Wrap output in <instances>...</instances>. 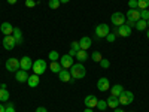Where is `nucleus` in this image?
Wrapping results in <instances>:
<instances>
[{
	"label": "nucleus",
	"mask_w": 149,
	"mask_h": 112,
	"mask_svg": "<svg viewBox=\"0 0 149 112\" xmlns=\"http://www.w3.org/2000/svg\"><path fill=\"white\" fill-rule=\"evenodd\" d=\"M69 72H70V75H72V78H74V79H82V78H85V75H86V69L84 67L82 63L73 64Z\"/></svg>",
	"instance_id": "f257e3e1"
},
{
	"label": "nucleus",
	"mask_w": 149,
	"mask_h": 112,
	"mask_svg": "<svg viewBox=\"0 0 149 112\" xmlns=\"http://www.w3.org/2000/svg\"><path fill=\"white\" fill-rule=\"evenodd\" d=\"M46 69H48V64H46V61L45 60H36V61H33V67H31V70L34 72V75H43L45 72H46Z\"/></svg>",
	"instance_id": "f03ea898"
},
{
	"label": "nucleus",
	"mask_w": 149,
	"mask_h": 112,
	"mask_svg": "<svg viewBox=\"0 0 149 112\" xmlns=\"http://www.w3.org/2000/svg\"><path fill=\"white\" fill-rule=\"evenodd\" d=\"M110 21H112V24H113L115 27H119V26H122V24H125L127 17L124 15L122 12H113L112 17H110Z\"/></svg>",
	"instance_id": "7ed1b4c3"
},
{
	"label": "nucleus",
	"mask_w": 149,
	"mask_h": 112,
	"mask_svg": "<svg viewBox=\"0 0 149 112\" xmlns=\"http://www.w3.org/2000/svg\"><path fill=\"white\" fill-rule=\"evenodd\" d=\"M118 99H119V105H122V106L131 105V103L134 102V94H133L131 91H125V90H124L122 94H121Z\"/></svg>",
	"instance_id": "20e7f679"
},
{
	"label": "nucleus",
	"mask_w": 149,
	"mask_h": 112,
	"mask_svg": "<svg viewBox=\"0 0 149 112\" xmlns=\"http://www.w3.org/2000/svg\"><path fill=\"white\" fill-rule=\"evenodd\" d=\"M5 66H6V69H8L9 72H17V70L21 69V67H19V60H17V58H14V57L8 58Z\"/></svg>",
	"instance_id": "39448f33"
},
{
	"label": "nucleus",
	"mask_w": 149,
	"mask_h": 112,
	"mask_svg": "<svg viewBox=\"0 0 149 112\" xmlns=\"http://www.w3.org/2000/svg\"><path fill=\"white\" fill-rule=\"evenodd\" d=\"M113 32L118 33V36H121V37H128L131 34V27L127 26V24H122V26H119V27H115Z\"/></svg>",
	"instance_id": "423d86ee"
},
{
	"label": "nucleus",
	"mask_w": 149,
	"mask_h": 112,
	"mask_svg": "<svg viewBox=\"0 0 149 112\" xmlns=\"http://www.w3.org/2000/svg\"><path fill=\"white\" fill-rule=\"evenodd\" d=\"M109 26L107 24H98V26L95 27V36L98 37V39H102V37H106L109 34Z\"/></svg>",
	"instance_id": "0eeeda50"
},
{
	"label": "nucleus",
	"mask_w": 149,
	"mask_h": 112,
	"mask_svg": "<svg viewBox=\"0 0 149 112\" xmlns=\"http://www.w3.org/2000/svg\"><path fill=\"white\" fill-rule=\"evenodd\" d=\"M17 46V41H15V37L14 36H5L3 37V48L8 49V51H10V49H14Z\"/></svg>",
	"instance_id": "6e6552de"
},
{
	"label": "nucleus",
	"mask_w": 149,
	"mask_h": 112,
	"mask_svg": "<svg viewBox=\"0 0 149 112\" xmlns=\"http://www.w3.org/2000/svg\"><path fill=\"white\" fill-rule=\"evenodd\" d=\"M60 64L63 66V69H70L74 63H73V57L66 54V55H61L60 57Z\"/></svg>",
	"instance_id": "1a4fd4ad"
},
{
	"label": "nucleus",
	"mask_w": 149,
	"mask_h": 112,
	"mask_svg": "<svg viewBox=\"0 0 149 112\" xmlns=\"http://www.w3.org/2000/svg\"><path fill=\"white\" fill-rule=\"evenodd\" d=\"M19 67L22 69V70H30L31 67H33V61H31V58L29 57V55H24L21 60H19Z\"/></svg>",
	"instance_id": "9d476101"
},
{
	"label": "nucleus",
	"mask_w": 149,
	"mask_h": 112,
	"mask_svg": "<svg viewBox=\"0 0 149 112\" xmlns=\"http://www.w3.org/2000/svg\"><path fill=\"white\" fill-rule=\"evenodd\" d=\"M125 17H127V20H130L133 22H137L140 20V9H128Z\"/></svg>",
	"instance_id": "9b49d317"
},
{
	"label": "nucleus",
	"mask_w": 149,
	"mask_h": 112,
	"mask_svg": "<svg viewBox=\"0 0 149 112\" xmlns=\"http://www.w3.org/2000/svg\"><path fill=\"white\" fill-rule=\"evenodd\" d=\"M97 88L100 90V91H107L109 88H110V82H109V79L107 78H100L97 81Z\"/></svg>",
	"instance_id": "f8f14e48"
},
{
	"label": "nucleus",
	"mask_w": 149,
	"mask_h": 112,
	"mask_svg": "<svg viewBox=\"0 0 149 112\" xmlns=\"http://www.w3.org/2000/svg\"><path fill=\"white\" fill-rule=\"evenodd\" d=\"M0 30H2V33L5 36H10L12 33H14V26H12L10 22L5 21V22H2V26H0Z\"/></svg>",
	"instance_id": "ddd939ff"
},
{
	"label": "nucleus",
	"mask_w": 149,
	"mask_h": 112,
	"mask_svg": "<svg viewBox=\"0 0 149 112\" xmlns=\"http://www.w3.org/2000/svg\"><path fill=\"white\" fill-rule=\"evenodd\" d=\"M97 103H98V100H97V97L94 96V94H90V96H86L85 97V105H86V108H97Z\"/></svg>",
	"instance_id": "4468645a"
},
{
	"label": "nucleus",
	"mask_w": 149,
	"mask_h": 112,
	"mask_svg": "<svg viewBox=\"0 0 149 112\" xmlns=\"http://www.w3.org/2000/svg\"><path fill=\"white\" fill-rule=\"evenodd\" d=\"M15 78H17L18 82H27V79H29V73H27V70L19 69V70L15 72Z\"/></svg>",
	"instance_id": "2eb2a0df"
},
{
	"label": "nucleus",
	"mask_w": 149,
	"mask_h": 112,
	"mask_svg": "<svg viewBox=\"0 0 149 112\" xmlns=\"http://www.w3.org/2000/svg\"><path fill=\"white\" fill-rule=\"evenodd\" d=\"M58 78L63 82H72V75L67 69H61V72L58 73Z\"/></svg>",
	"instance_id": "dca6fc26"
},
{
	"label": "nucleus",
	"mask_w": 149,
	"mask_h": 112,
	"mask_svg": "<svg viewBox=\"0 0 149 112\" xmlns=\"http://www.w3.org/2000/svg\"><path fill=\"white\" fill-rule=\"evenodd\" d=\"M91 37H88V36H84L82 39L79 41V46H81V49H84V51H86L90 46H91Z\"/></svg>",
	"instance_id": "f3484780"
},
{
	"label": "nucleus",
	"mask_w": 149,
	"mask_h": 112,
	"mask_svg": "<svg viewBox=\"0 0 149 112\" xmlns=\"http://www.w3.org/2000/svg\"><path fill=\"white\" fill-rule=\"evenodd\" d=\"M39 75H31V76H29V79H27V85L29 87H31V88H36L37 85H39Z\"/></svg>",
	"instance_id": "a211bd4d"
},
{
	"label": "nucleus",
	"mask_w": 149,
	"mask_h": 112,
	"mask_svg": "<svg viewBox=\"0 0 149 112\" xmlns=\"http://www.w3.org/2000/svg\"><path fill=\"white\" fill-rule=\"evenodd\" d=\"M106 102H107V108H110V109H116L118 105H119V99L115 97V96H110Z\"/></svg>",
	"instance_id": "6ab92c4d"
},
{
	"label": "nucleus",
	"mask_w": 149,
	"mask_h": 112,
	"mask_svg": "<svg viewBox=\"0 0 149 112\" xmlns=\"http://www.w3.org/2000/svg\"><path fill=\"white\" fill-rule=\"evenodd\" d=\"M122 91H124V88H122V85H119V84H115L113 87H112V90H110L112 96H115V97H119L122 94Z\"/></svg>",
	"instance_id": "aec40b11"
},
{
	"label": "nucleus",
	"mask_w": 149,
	"mask_h": 112,
	"mask_svg": "<svg viewBox=\"0 0 149 112\" xmlns=\"http://www.w3.org/2000/svg\"><path fill=\"white\" fill-rule=\"evenodd\" d=\"M12 36L15 37L17 45H21V43H22V33H21V30H19L18 27H15V29H14V33H12Z\"/></svg>",
	"instance_id": "412c9836"
},
{
	"label": "nucleus",
	"mask_w": 149,
	"mask_h": 112,
	"mask_svg": "<svg viewBox=\"0 0 149 112\" xmlns=\"http://www.w3.org/2000/svg\"><path fill=\"white\" fill-rule=\"evenodd\" d=\"M134 27H136V30H139V32H143V30H146V27H148V21L139 20L137 22L134 24Z\"/></svg>",
	"instance_id": "4be33fe9"
},
{
	"label": "nucleus",
	"mask_w": 149,
	"mask_h": 112,
	"mask_svg": "<svg viewBox=\"0 0 149 112\" xmlns=\"http://www.w3.org/2000/svg\"><path fill=\"white\" fill-rule=\"evenodd\" d=\"M76 57L78 60H79V63H82V61H85L86 58H88V54H86V51H84V49H79V51L76 52Z\"/></svg>",
	"instance_id": "5701e85b"
},
{
	"label": "nucleus",
	"mask_w": 149,
	"mask_h": 112,
	"mask_svg": "<svg viewBox=\"0 0 149 112\" xmlns=\"http://www.w3.org/2000/svg\"><path fill=\"white\" fill-rule=\"evenodd\" d=\"M61 69H63V66H61L58 61H51V70H52L54 73H60Z\"/></svg>",
	"instance_id": "b1692460"
},
{
	"label": "nucleus",
	"mask_w": 149,
	"mask_h": 112,
	"mask_svg": "<svg viewBox=\"0 0 149 112\" xmlns=\"http://www.w3.org/2000/svg\"><path fill=\"white\" fill-rule=\"evenodd\" d=\"M9 100V93L6 88H0V102H8Z\"/></svg>",
	"instance_id": "393cba45"
},
{
	"label": "nucleus",
	"mask_w": 149,
	"mask_h": 112,
	"mask_svg": "<svg viewBox=\"0 0 149 112\" xmlns=\"http://www.w3.org/2000/svg\"><path fill=\"white\" fill-rule=\"evenodd\" d=\"M149 0H137V8L139 9H148Z\"/></svg>",
	"instance_id": "a878e982"
},
{
	"label": "nucleus",
	"mask_w": 149,
	"mask_h": 112,
	"mask_svg": "<svg viewBox=\"0 0 149 112\" xmlns=\"http://www.w3.org/2000/svg\"><path fill=\"white\" fill-rule=\"evenodd\" d=\"M140 20L143 21L149 20V9H140Z\"/></svg>",
	"instance_id": "bb28decb"
},
{
	"label": "nucleus",
	"mask_w": 149,
	"mask_h": 112,
	"mask_svg": "<svg viewBox=\"0 0 149 112\" xmlns=\"http://www.w3.org/2000/svg\"><path fill=\"white\" fill-rule=\"evenodd\" d=\"M48 5H49V8H51V9H58L61 3H60V0H49Z\"/></svg>",
	"instance_id": "cd10ccee"
},
{
	"label": "nucleus",
	"mask_w": 149,
	"mask_h": 112,
	"mask_svg": "<svg viewBox=\"0 0 149 112\" xmlns=\"http://www.w3.org/2000/svg\"><path fill=\"white\" fill-rule=\"evenodd\" d=\"M48 57H49V60H51V61H57V60H58V58H60L61 55H60V54H58L57 51H51V52H49V55H48Z\"/></svg>",
	"instance_id": "c85d7f7f"
},
{
	"label": "nucleus",
	"mask_w": 149,
	"mask_h": 112,
	"mask_svg": "<svg viewBox=\"0 0 149 112\" xmlns=\"http://www.w3.org/2000/svg\"><path fill=\"white\" fill-rule=\"evenodd\" d=\"M97 108L100 109V111H106V109H107V102H106V100H98Z\"/></svg>",
	"instance_id": "c756f323"
},
{
	"label": "nucleus",
	"mask_w": 149,
	"mask_h": 112,
	"mask_svg": "<svg viewBox=\"0 0 149 112\" xmlns=\"http://www.w3.org/2000/svg\"><path fill=\"white\" fill-rule=\"evenodd\" d=\"M91 58H93V60L95 61V63H100V61H102V58H103V57H102V54L98 52V51H95V52H94V54L91 55Z\"/></svg>",
	"instance_id": "7c9ffc66"
},
{
	"label": "nucleus",
	"mask_w": 149,
	"mask_h": 112,
	"mask_svg": "<svg viewBox=\"0 0 149 112\" xmlns=\"http://www.w3.org/2000/svg\"><path fill=\"white\" fill-rule=\"evenodd\" d=\"M5 112H15V106H14V103H8V105L5 106Z\"/></svg>",
	"instance_id": "2f4dec72"
},
{
	"label": "nucleus",
	"mask_w": 149,
	"mask_h": 112,
	"mask_svg": "<svg viewBox=\"0 0 149 112\" xmlns=\"http://www.w3.org/2000/svg\"><path fill=\"white\" fill-rule=\"evenodd\" d=\"M70 49H73V51H79V49H81V46H79V42H72L70 43Z\"/></svg>",
	"instance_id": "473e14b6"
},
{
	"label": "nucleus",
	"mask_w": 149,
	"mask_h": 112,
	"mask_svg": "<svg viewBox=\"0 0 149 112\" xmlns=\"http://www.w3.org/2000/svg\"><path fill=\"white\" fill-rule=\"evenodd\" d=\"M104 39H106L107 42H113V41L116 39V34H115V33H109V34L104 37Z\"/></svg>",
	"instance_id": "72a5a7b5"
},
{
	"label": "nucleus",
	"mask_w": 149,
	"mask_h": 112,
	"mask_svg": "<svg viewBox=\"0 0 149 112\" xmlns=\"http://www.w3.org/2000/svg\"><path fill=\"white\" fill-rule=\"evenodd\" d=\"M100 66H102L103 69H107V67L110 66V63H109V60H106V58H102V61H100Z\"/></svg>",
	"instance_id": "f704fd0d"
},
{
	"label": "nucleus",
	"mask_w": 149,
	"mask_h": 112,
	"mask_svg": "<svg viewBox=\"0 0 149 112\" xmlns=\"http://www.w3.org/2000/svg\"><path fill=\"white\" fill-rule=\"evenodd\" d=\"M128 6H130V9H137V0H130Z\"/></svg>",
	"instance_id": "c9c22d12"
},
{
	"label": "nucleus",
	"mask_w": 149,
	"mask_h": 112,
	"mask_svg": "<svg viewBox=\"0 0 149 112\" xmlns=\"http://www.w3.org/2000/svg\"><path fill=\"white\" fill-rule=\"evenodd\" d=\"M37 5V2H34V0H26V6L27 8H34Z\"/></svg>",
	"instance_id": "e433bc0d"
},
{
	"label": "nucleus",
	"mask_w": 149,
	"mask_h": 112,
	"mask_svg": "<svg viewBox=\"0 0 149 112\" xmlns=\"http://www.w3.org/2000/svg\"><path fill=\"white\" fill-rule=\"evenodd\" d=\"M36 112H48V109H46V108H43V106H39V108L36 109Z\"/></svg>",
	"instance_id": "4c0bfd02"
},
{
	"label": "nucleus",
	"mask_w": 149,
	"mask_h": 112,
	"mask_svg": "<svg viewBox=\"0 0 149 112\" xmlns=\"http://www.w3.org/2000/svg\"><path fill=\"white\" fill-rule=\"evenodd\" d=\"M17 2H18V0H8V3H9V5H15Z\"/></svg>",
	"instance_id": "58836bf2"
},
{
	"label": "nucleus",
	"mask_w": 149,
	"mask_h": 112,
	"mask_svg": "<svg viewBox=\"0 0 149 112\" xmlns=\"http://www.w3.org/2000/svg\"><path fill=\"white\" fill-rule=\"evenodd\" d=\"M69 55L74 57V55H76V51H73V49H70V52H69Z\"/></svg>",
	"instance_id": "ea45409f"
},
{
	"label": "nucleus",
	"mask_w": 149,
	"mask_h": 112,
	"mask_svg": "<svg viewBox=\"0 0 149 112\" xmlns=\"http://www.w3.org/2000/svg\"><path fill=\"white\" fill-rule=\"evenodd\" d=\"M113 112H125V111H122V109H119V108H116V109H113Z\"/></svg>",
	"instance_id": "a19ab883"
},
{
	"label": "nucleus",
	"mask_w": 149,
	"mask_h": 112,
	"mask_svg": "<svg viewBox=\"0 0 149 112\" xmlns=\"http://www.w3.org/2000/svg\"><path fill=\"white\" fill-rule=\"evenodd\" d=\"M84 112H93V109L91 108H85V111Z\"/></svg>",
	"instance_id": "79ce46f5"
},
{
	"label": "nucleus",
	"mask_w": 149,
	"mask_h": 112,
	"mask_svg": "<svg viewBox=\"0 0 149 112\" xmlns=\"http://www.w3.org/2000/svg\"><path fill=\"white\" fill-rule=\"evenodd\" d=\"M0 112H5V106L3 105H0Z\"/></svg>",
	"instance_id": "37998d69"
},
{
	"label": "nucleus",
	"mask_w": 149,
	"mask_h": 112,
	"mask_svg": "<svg viewBox=\"0 0 149 112\" xmlns=\"http://www.w3.org/2000/svg\"><path fill=\"white\" fill-rule=\"evenodd\" d=\"M70 0H60V3H69Z\"/></svg>",
	"instance_id": "c03bdc74"
},
{
	"label": "nucleus",
	"mask_w": 149,
	"mask_h": 112,
	"mask_svg": "<svg viewBox=\"0 0 149 112\" xmlns=\"http://www.w3.org/2000/svg\"><path fill=\"white\" fill-rule=\"evenodd\" d=\"M146 37H148V39H149V29L146 30Z\"/></svg>",
	"instance_id": "a18cd8bd"
},
{
	"label": "nucleus",
	"mask_w": 149,
	"mask_h": 112,
	"mask_svg": "<svg viewBox=\"0 0 149 112\" xmlns=\"http://www.w3.org/2000/svg\"><path fill=\"white\" fill-rule=\"evenodd\" d=\"M148 29H149V20H148Z\"/></svg>",
	"instance_id": "49530a36"
},
{
	"label": "nucleus",
	"mask_w": 149,
	"mask_h": 112,
	"mask_svg": "<svg viewBox=\"0 0 149 112\" xmlns=\"http://www.w3.org/2000/svg\"><path fill=\"white\" fill-rule=\"evenodd\" d=\"M0 88H2V84H0Z\"/></svg>",
	"instance_id": "de8ad7c7"
},
{
	"label": "nucleus",
	"mask_w": 149,
	"mask_h": 112,
	"mask_svg": "<svg viewBox=\"0 0 149 112\" xmlns=\"http://www.w3.org/2000/svg\"><path fill=\"white\" fill-rule=\"evenodd\" d=\"M0 64H2V61H0Z\"/></svg>",
	"instance_id": "09e8293b"
}]
</instances>
